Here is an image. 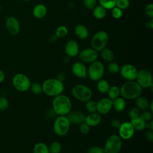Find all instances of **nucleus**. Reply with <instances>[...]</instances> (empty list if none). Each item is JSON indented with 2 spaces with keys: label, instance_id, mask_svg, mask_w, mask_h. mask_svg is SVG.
Masks as SVG:
<instances>
[{
  "label": "nucleus",
  "instance_id": "f257e3e1",
  "mask_svg": "<svg viewBox=\"0 0 153 153\" xmlns=\"http://www.w3.org/2000/svg\"><path fill=\"white\" fill-rule=\"evenodd\" d=\"M52 106L57 115H66L72 110V105L68 96L60 94L54 97Z\"/></svg>",
  "mask_w": 153,
  "mask_h": 153
},
{
  "label": "nucleus",
  "instance_id": "dca6fc26",
  "mask_svg": "<svg viewBox=\"0 0 153 153\" xmlns=\"http://www.w3.org/2000/svg\"><path fill=\"white\" fill-rule=\"evenodd\" d=\"M72 74L76 77L85 79L88 77L87 75V69L84 63L78 61L75 62L72 66Z\"/></svg>",
  "mask_w": 153,
  "mask_h": 153
},
{
  "label": "nucleus",
  "instance_id": "a19ab883",
  "mask_svg": "<svg viewBox=\"0 0 153 153\" xmlns=\"http://www.w3.org/2000/svg\"><path fill=\"white\" fill-rule=\"evenodd\" d=\"M79 126V131L82 134H87L90 132V127L88 124H87L85 122L81 123Z\"/></svg>",
  "mask_w": 153,
  "mask_h": 153
},
{
  "label": "nucleus",
  "instance_id": "49530a36",
  "mask_svg": "<svg viewBox=\"0 0 153 153\" xmlns=\"http://www.w3.org/2000/svg\"><path fill=\"white\" fill-rule=\"evenodd\" d=\"M56 114L55 113L53 109V108L51 109H49L47 111L46 113H45V117L49 119V120H51L53 118H54L56 116Z\"/></svg>",
  "mask_w": 153,
  "mask_h": 153
},
{
  "label": "nucleus",
  "instance_id": "c85d7f7f",
  "mask_svg": "<svg viewBox=\"0 0 153 153\" xmlns=\"http://www.w3.org/2000/svg\"><path fill=\"white\" fill-rule=\"evenodd\" d=\"M108 97L111 100H114L115 99L120 97V89L117 85L110 86L108 92Z\"/></svg>",
  "mask_w": 153,
  "mask_h": 153
},
{
  "label": "nucleus",
  "instance_id": "7ed1b4c3",
  "mask_svg": "<svg viewBox=\"0 0 153 153\" xmlns=\"http://www.w3.org/2000/svg\"><path fill=\"white\" fill-rule=\"evenodd\" d=\"M42 92L45 94L53 97L62 94L65 89L63 82L56 78H49L45 80L42 84Z\"/></svg>",
  "mask_w": 153,
  "mask_h": 153
},
{
  "label": "nucleus",
  "instance_id": "6e6552de",
  "mask_svg": "<svg viewBox=\"0 0 153 153\" xmlns=\"http://www.w3.org/2000/svg\"><path fill=\"white\" fill-rule=\"evenodd\" d=\"M105 72L104 66L102 62L97 60L90 63L87 69L88 77L93 81H97L103 76Z\"/></svg>",
  "mask_w": 153,
  "mask_h": 153
},
{
  "label": "nucleus",
  "instance_id": "423d86ee",
  "mask_svg": "<svg viewBox=\"0 0 153 153\" xmlns=\"http://www.w3.org/2000/svg\"><path fill=\"white\" fill-rule=\"evenodd\" d=\"M108 41L109 35L108 33L104 30H99L93 35L90 44L92 48L99 52L106 47Z\"/></svg>",
  "mask_w": 153,
  "mask_h": 153
},
{
  "label": "nucleus",
  "instance_id": "c03bdc74",
  "mask_svg": "<svg viewBox=\"0 0 153 153\" xmlns=\"http://www.w3.org/2000/svg\"><path fill=\"white\" fill-rule=\"evenodd\" d=\"M145 13L150 18L153 17V4L149 3L145 7Z\"/></svg>",
  "mask_w": 153,
  "mask_h": 153
},
{
  "label": "nucleus",
  "instance_id": "e433bc0d",
  "mask_svg": "<svg viewBox=\"0 0 153 153\" xmlns=\"http://www.w3.org/2000/svg\"><path fill=\"white\" fill-rule=\"evenodd\" d=\"M82 4L87 9L93 10L97 5V0H82Z\"/></svg>",
  "mask_w": 153,
  "mask_h": 153
},
{
  "label": "nucleus",
  "instance_id": "6ab92c4d",
  "mask_svg": "<svg viewBox=\"0 0 153 153\" xmlns=\"http://www.w3.org/2000/svg\"><path fill=\"white\" fill-rule=\"evenodd\" d=\"M102 121V117L97 112L89 113L85 117L84 122L90 127L98 126Z\"/></svg>",
  "mask_w": 153,
  "mask_h": 153
},
{
  "label": "nucleus",
  "instance_id": "9d476101",
  "mask_svg": "<svg viewBox=\"0 0 153 153\" xmlns=\"http://www.w3.org/2000/svg\"><path fill=\"white\" fill-rule=\"evenodd\" d=\"M135 81L142 88H149L153 86L152 74L146 69H142L138 71Z\"/></svg>",
  "mask_w": 153,
  "mask_h": 153
},
{
  "label": "nucleus",
  "instance_id": "473e14b6",
  "mask_svg": "<svg viewBox=\"0 0 153 153\" xmlns=\"http://www.w3.org/2000/svg\"><path fill=\"white\" fill-rule=\"evenodd\" d=\"M50 153H60L62 151V145L57 141H54L48 146Z\"/></svg>",
  "mask_w": 153,
  "mask_h": 153
},
{
  "label": "nucleus",
  "instance_id": "20e7f679",
  "mask_svg": "<svg viewBox=\"0 0 153 153\" xmlns=\"http://www.w3.org/2000/svg\"><path fill=\"white\" fill-rule=\"evenodd\" d=\"M71 93L76 100L86 102L90 100L93 96L91 89L87 85L82 84H77L72 88Z\"/></svg>",
  "mask_w": 153,
  "mask_h": 153
},
{
  "label": "nucleus",
  "instance_id": "603ef678",
  "mask_svg": "<svg viewBox=\"0 0 153 153\" xmlns=\"http://www.w3.org/2000/svg\"><path fill=\"white\" fill-rule=\"evenodd\" d=\"M146 25L148 26L147 27H148V28H149V29H153V19H152V18L151 19V20L149 22H148L146 23Z\"/></svg>",
  "mask_w": 153,
  "mask_h": 153
},
{
  "label": "nucleus",
  "instance_id": "0eeeda50",
  "mask_svg": "<svg viewBox=\"0 0 153 153\" xmlns=\"http://www.w3.org/2000/svg\"><path fill=\"white\" fill-rule=\"evenodd\" d=\"M122 147V139L117 134H111L106 139L105 145V153H119Z\"/></svg>",
  "mask_w": 153,
  "mask_h": 153
},
{
  "label": "nucleus",
  "instance_id": "09e8293b",
  "mask_svg": "<svg viewBox=\"0 0 153 153\" xmlns=\"http://www.w3.org/2000/svg\"><path fill=\"white\" fill-rule=\"evenodd\" d=\"M145 137L150 142H152L153 141V131L152 130H148L145 133Z\"/></svg>",
  "mask_w": 153,
  "mask_h": 153
},
{
  "label": "nucleus",
  "instance_id": "a18cd8bd",
  "mask_svg": "<svg viewBox=\"0 0 153 153\" xmlns=\"http://www.w3.org/2000/svg\"><path fill=\"white\" fill-rule=\"evenodd\" d=\"M121 124V122L120 121V120H119L118 119H117V118H114L111 121V127L115 129H118Z\"/></svg>",
  "mask_w": 153,
  "mask_h": 153
},
{
  "label": "nucleus",
  "instance_id": "ddd939ff",
  "mask_svg": "<svg viewBox=\"0 0 153 153\" xmlns=\"http://www.w3.org/2000/svg\"><path fill=\"white\" fill-rule=\"evenodd\" d=\"M135 130L130 122L124 121L121 123L118 128V136L123 140L130 139L134 134Z\"/></svg>",
  "mask_w": 153,
  "mask_h": 153
},
{
  "label": "nucleus",
  "instance_id": "79ce46f5",
  "mask_svg": "<svg viewBox=\"0 0 153 153\" xmlns=\"http://www.w3.org/2000/svg\"><path fill=\"white\" fill-rule=\"evenodd\" d=\"M9 106L8 100L4 97H0V110L5 111Z\"/></svg>",
  "mask_w": 153,
  "mask_h": 153
},
{
  "label": "nucleus",
  "instance_id": "6e6d98bb",
  "mask_svg": "<svg viewBox=\"0 0 153 153\" xmlns=\"http://www.w3.org/2000/svg\"><path fill=\"white\" fill-rule=\"evenodd\" d=\"M152 104H153V100H152L151 102H149V107H148V110L151 111V112H153V109H152Z\"/></svg>",
  "mask_w": 153,
  "mask_h": 153
},
{
  "label": "nucleus",
  "instance_id": "4c0bfd02",
  "mask_svg": "<svg viewBox=\"0 0 153 153\" xmlns=\"http://www.w3.org/2000/svg\"><path fill=\"white\" fill-rule=\"evenodd\" d=\"M130 5L128 0H115V6L121 10H126Z\"/></svg>",
  "mask_w": 153,
  "mask_h": 153
},
{
  "label": "nucleus",
  "instance_id": "ea45409f",
  "mask_svg": "<svg viewBox=\"0 0 153 153\" xmlns=\"http://www.w3.org/2000/svg\"><path fill=\"white\" fill-rule=\"evenodd\" d=\"M140 110L136 106L131 107L128 111V116L130 119L134 118L139 116Z\"/></svg>",
  "mask_w": 153,
  "mask_h": 153
},
{
  "label": "nucleus",
  "instance_id": "37998d69",
  "mask_svg": "<svg viewBox=\"0 0 153 153\" xmlns=\"http://www.w3.org/2000/svg\"><path fill=\"white\" fill-rule=\"evenodd\" d=\"M87 153H105V151L103 148L99 146H93L88 149Z\"/></svg>",
  "mask_w": 153,
  "mask_h": 153
},
{
  "label": "nucleus",
  "instance_id": "bb28decb",
  "mask_svg": "<svg viewBox=\"0 0 153 153\" xmlns=\"http://www.w3.org/2000/svg\"><path fill=\"white\" fill-rule=\"evenodd\" d=\"M107 13V10L101 6L100 5H97L93 10V16L99 20L103 19Z\"/></svg>",
  "mask_w": 153,
  "mask_h": 153
},
{
  "label": "nucleus",
  "instance_id": "2f4dec72",
  "mask_svg": "<svg viewBox=\"0 0 153 153\" xmlns=\"http://www.w3.org/2000/svg\"><path fill=\"white\" fill-rule=\"evenodd\" d=\"M120 66L119 65L114 62H109L107 65V70L109 72L112 74H116L120 72Z\"/></svg>",
  "mask_w": 153,
  "mask_h": 153
},
{
  "label": "nucleus",
  "instance_id": "39448f33",
  "mask_svg": "<svg viewBox=\"0 0 153 153\" xmlns=\"http://www.w3.org/2000/svg\"><path fill=\"white\" fill-rule=\"evenodd\" d=\"M71 123L66 115H57L53 123V130L59 136L66 135L69 130Z\"/></svg>",
  "mask_w": 153,
  "mask_h": 153
},
{
  "label": "nucleus",
  "instance_id": "a211bd4d",
  "mask_svg": "<svg viewBox=\"0 0 153 153\" xmlns=\"http://www.w3.org/2000/svg\"><path fill=\"white\" fill-rule=\"evenodd\" d=\"M65 51L66 56L69 57H74L78 55L79 52V45L75 40H70L65 45Z\"/></svg>",
  "mask_w": 153,
  "mask_h": 153
},
{
  "label": "nucleus",
  "instance_id": "8fccbe9b",
  "mask_svg": "<svg viewBox=\"0 0 153 153\" xmlns=\"http://www.w3.org/2000/svg\"><path fill=\"white\" fill-rule=\"evenodd\" d=\"M145 128H147L148 130H153V120H151L148 123H146V127Z\"/></svg>",
  "mask_w": 153,
  "mask_h": 153
},
{
  "label": "nucleus",
  "instance_id": "58836bf2",
  "mask_svg": "<svg viewBox=\"0 0 153 153\" xmlns=\"http://www.w3.org/2000/svg\"><path fill=\"white\" fill-rule=\"evenodd\" d=\"M112 10V11H111V14H112V16L114 18L116 19H120L122 16H123V10H121L120 8H118L117 7H114Z\"/></svg>",
  "mask_w": 153,
  "mask_h": 153
},
{
  "label": "nucleus",
  "instance_id": "393cba45",
  "mask_svg": "<svg viewBox=\"0 0 153 153\" xmlns=\"http://www.w3.org/2000/svg\"><path fill=\"white\" fill-rule=\"evenodd\" d=\"M96 87L99 93L102 94H105V93H107L110 87V84L106 79L101 78L100 79L97 81Z\"/></svg>",
  "mask_w": 153,
  "mask_h": 153
},
{
  "label": "nucleus",
  "instance_id": "4be33fe9",
  "mask_svg": "<svg viewBox=\"0 0 153 153\" xmlns=\"http://www.w3.org/2000/svg\"><path fill=\"white\" fill-rule=\"evenodd\" d=\"M134 100L136 107L139 110L145 111L148 109L149 102L146 97L140 95L136 98Z\"/></svg>",
  "mask_w": 153,
  "mask_h": 153
},
{
  "label": "nucleus",
  "instance_id": "72a5a7b5",
  "mask_svg": "<svg viewBox=\"0 0 153 153\" xmlns=\"http://www.w3.org/2000/svg\"><path fill=\"white\" fill-rule=\"evenodd\" d=\"M85 103V109L89 113L97 112V102L96 101L90 99Z\"/></svg>",
  "mask_w": 153,
  "mask_h": 153
},
{
  "label": "nucleus",
  "instance_id": "864d4df0",
  "mask_svg": "<svg viewBox=\"0 0 153 153\" xmlns=\"http://www.w3.org/2000/svg\"><path fill=\"white\" fill-rule=\"evenodd\" d=\"M5 74H4V72L0 69V83L2 82L4 79H5Z\"/></svg>",
  "mask_w": 153,
  "mask_h": 153
},
{
  "label": "nucleus",
  "instance_id": "f3484780",
  "mask_svg": "<svg viewBox=\"0 0 153 153\" xmlns=\"http://www.w3.org/2000/svg\"><path fill=\"white\" fill-rule=\"evenodd\" d=\"M66 117L69 120L71 124L79 125L84 122L85 115L84 114L78 110L71 111L67 115Z\"/></svg>",
  "mask_w": 153,
  "mask_h": 153
},
{
  "label": "nucleus",
  "instance_id": "3c124183",
  "mask_svg": "<svg viewBox=\"0 0 153 153\" xmlns=\"http://www.w3.org/2000/svg\"><path fill=\"white\" fill-rule=\"evenodd\" d=\"M57 39H58L57 37L55 35H51V36H50V38H49V41H50L51 43L53 44V43H55V42L57 41Z\"/></svg>",
  "mask_w": 153,
  "mask_h": 153
},
{
  "label": "nucleus",
  "instance_id": "aec40b11",
  "mask_svg": "<svg viewBox=\"0 0 153 153\" xmlns=\"http://www.w3.org/2000/svg\"><path fill=\"white\" fill-rule=\"evenodd\" d=\"M47 13V9L45 5L43 4H38L33 8V16L38 19H41L45 16Z\"/></svg>",
  "mask_w": 153,
  "mask_h": 153
},
{
  "label": "nucleus",
  "instance_id": "f03ea898",
  "mask_svg": "<svg viewBox=\"0 0 153 153\" xmlns=\"http://www.w3.org/2000/svg\"><path fill=\"white\" fill-rule=\"evenodd\" d=\"M120 89V95L124 99L134 100L142 93L143 88L136 81H127L123 83Z\"/></svg>",
  "mask_w": 153,
  "mask_h": 153
},
{
  "label": "nucleus",
  "instance_id": "7c9ffc66",
  "mask_svg": "<svg viewBox=\"0 0 153 153\" xmlns=\"http://www.w3.org/2000/svg\"><path fill=\"white\" fill-rule=\"evenodd\" d=\"M68 33V28L65 26H60L56 29L55 35L57 38H65Z\"/></svg>",
  "mask_w": 153,
  "mask_h": 153
},
{
  "label": "nucleus",
  "instance_id": "412c9836",
  "mask_svg": "<svg viewBox=\"0 0 153 153\" xmlns=\"http://www.w3.org/2000/svg\"><path fill=\"white\" fill-rule=\"evenodd\" d=\"M75 36L79 39H85L88 36V30L87 28L82 24H78L75 26L74 29Z\"/></svg>",
  "mask_w": 153,
  "mask_h": 153
},
{
  "label": "nucleus",
  "instance_id": "2eb2a0df",
  "mask_svg": "<svg viewBox=\"0 0 153 153\" xmlns=\"http://www.w3.org/2000/svg\"><path fill=\"white\" fill-rule=\"evenodd\" d=\"M112 108V100L103 97L97 102V112L100 115L108 114Z\"/></svg>",
  "mask_w": 153,
  "mask_h": 153
},
{
  "label": "nucleus",
  "instance_id": "4468645a",
  "mask_svg": "<svg viewBox=\"0 0 153 153\" xmlns=\"http://www.w3.org/2000/svg\"><path fill=\"white\" fill-rule=\"evenodd\" d=\"M7 31L12 35H17L20 30V25L18 19L14 16L8 17L5 22Z\"/></svg>",
  "mask_w": 153,
  "mask_h": 153
},
{
  "label": "nucleus",
  "instance_id": "1a4fd4ad",
  "mask_svg": "<svg viewBox=\"0 0 153 153\" xmlns=\"http://www.w3.org/2000/svg\"><path fill=\"white\" fill-rule=\"evenodd\" d=\"M12 81L16 90L21 92L27 91L31 84L29 78L25 74L22 73L16 74L13 76Z\"/></svg>",
  "mask_w": 153,
  "mask_h": 153
},
{
  "label": "nucleus",
  "instance_id": "4d7b16f0",
  "mask_svg": "<svg viewBox=\"0 0 153 153\" xmlns=\"http://www.w3.org/2000/svg\"><path fill=\"white\" fill-rule=\"evenodd\" d=\"M23 1H26V2H28V1H30V0H23Z\"/></svg>",
  "mask_w": 153,
  "mask_h": 153
},
{
  "label": "nucleus",
  "instance_id": "c9c22d12",
  "mask_svg": "<svg viewBox=\"0 0 153 153\" xmlns=\"http://www.w3.org/2000/svg\"><path fill=\"white\" fill-rule=\"evenodd\" d=\"M139 117L146 123L149 122L151 120H152L153 115L152 112L149 111V110H145L142 111L141 113L139 114Z\"/></svg>",
  "mask_w": 153,
  "mask_h": 153
},
{
  "label": "nucleus",
  "instance_id": "a878e982",
  "mask_svg": "<svg viewBox=\"0 0 153 153\" xmlns=\"http://www.w3.org/2000/svg\"><path fill=\"white\" fill-rule=\"evenodd\" d=\"M101 52V57L102 59L106 62H112L114 59V53L112 50L109 48H104Z\"/></svg>",
  "mask_w": 153,
  "mask_h": 153
},
{
  "label": "nucleus",
  "instance_id": "5701e85b",
  "mask_svg": "<svg viewBox=\"0 0 153 153\" xmlns=\"http://www.w3.org/2000/svg\"><path fill=\"white\" fill-rule=\"evenodd\" d=\"M126 106V100L122 97H118L112 100V108L117 112H121L124 111Z\"/></svg>",
  "mask_w": 153,
  "mask_h": 153
},
{
  "label": "nucleus",
  "instance_id": "cd10ccee",
  "mask_svg": "<svg viewBox=\"0 0 153 153\" xmlns=\"http://www.w3.org/2000/svg\"><path fill=\"white\" fill-rule=\"evenodd\" d=\"M33 153H50L48 146L43 142L36 143L33 148Z\"/></svg>",
  "mask_w": 153,
  "mask_h": 153
},
{
  "label": "nucleus",
  "instance_id": "9b49d317",
  "mask_svg": "<svg viewBox=\"0 0 153 153\" xmlns=\"http://www.w3.org/2000/svg\"><path fill=\"white\" fill-rule=\"evenodd\" d=\"M138 70L131 64H125L120 68V73L121 76L127 81H135Z\"/></svg>",
  "mask_w": 153,
  "mask_h": 153
},
{
  "label": "nucleus",
  "instance_id": "f8f14e48",
  "mask_svg": "<svg viewBox=\"0 0 153 153\" xmlns=\"http://www.w3.org/2000/svg\"><path fill=\"white\" fill-rule=\"evenodd\" d=\"M78 56L81 62L91 63L97 60L98 53L92 48H87L79 51Z\"/></svg>",
  "mask_w": 153,
  "mask_h": 153
},
{
  "label": "nucleus",
  "instance_id": "f704fd0d",
  "mask_svg": "<svg viewBox=\"0 0 153 153\" xmlns=\"http://www.w3.org/2000/svg\"><path fill=\"white\" fill-rule=\"evenodd\" d=\"M101 6L106 10H111L115 7V0H99Z\"/></svg>",
  "mask_w": 153,
  "mask_h": 153
},
{
  "label": "nucleus",
  "instance_id": "b1692460",
  "mask_svg": "<svg viewBox=\"0 0 153 153\" xmlns=\"http://www.w3.org/2000/svg\"><path fill=\"white\" fill-rule=\"evenodd\" d=\"M130 123L134 127V130H143L146 127V122H145L139 116L136 117L134 118L131 119Z\"/></svg>",
  "mask_w": 153,
  "mask_h": 153
},
{
  "label": "nucleus",
  "instance_id": "c756f323",
  "mask_svg": "<svg viewBox=\"0 0 153 153\" xmlns=\"http://www.w3.org/2000/svg\"><path fill=\"white\" fill-rule=\"evenodd\" d=\"M29 89L31 92L35 95H39L42 92V84H39L38 82H31Z\"/></svg>",
  "mask_w": 153,
  "mask_h": 153
},
{
  "label": "nucleus",
  "instance_id": "de8ad7c7",
  "mask_svg": "<svg viewBox=\"0 0 153 153\" xmlns=\"http://www.w3.org/2000/svg\"><path fill=\"white\" fill-rule=\"evenodd\" d=\"M55 78L61 82H63L66 79V75L63 72H59L56 74Z\"/></svg>",
  "mask_w": 153,
  "mask_h": 153
},
{
  "label": "nucleus",
  "instance_id": "5fc2aeb1",
  "mask_svg": "<svg viewBox=\"0 0 153 153\" xmlns=\"http://www.w3.org/2000/svg\"><path fill=\"white\" fill-rule=\"evenodd\" d=\"M70 58L69 56H66L64 59H63V62L65 63H68L69 62H70Z\"/></svg>",
  "mask_w": 153,
  "mask_h": 153
}]
</instances>
